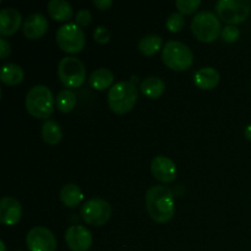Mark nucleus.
<instances>
[{
	"label": "nucleus",
	"mask_w": 251,
	"mask_h": 251,
	"mask_svg": "<svg viewBox=\"0 0 251 251\" xmlns=\"http://www.w3.org/2000/svg\"><path fill=\"white\" fill-rule=\"evenodd\" d=\"M145 205L153 221L166 223L174 216V195L168 186L153 185L146 191Z\"/></svg>",
	"instance_id": "1"
},
{
	"label": "nucleus",
	"mask_w": 251,
	"mask_h": 251,
	"mask_svg": "<svg viewBox=\"0 0 251 251\" xmlns=\"http://www.w3.org/2000/svg\"><path fill=\"white\" fill-rule=\"evenodd\" d=\"M26 109L34 118L47 119L54 110V96L49 87L36 85L26 95Z\"/></svg>",
	"instance_id": "2"
},
{
	"label": "nucleus",
	"mask_w": 251,
	"mask_h": 251,
	"mask_svg": "<svg viewBox=\"0 0 251 251\" xmlns=\"http://www.w3.org/2000/svg\"><path fill=\"white\" fill-rule=\"evenodd\" d=\"M137 100V88L131 81H120L108 92V104L113 112L125 114L134 108Z\"/></svg>",
	"instance_id": "3"
},
{
	"label": "nucleus",
	"mask_w": 251,
	"mask_h": 251,
	"mask_svg": "<svg viewBox=\"0 0 251 251\" xmlns=\"http://www.w3.org/2000/svg\"><path fill=\"white\" fill-rule=\"evenodd\" d=\"M162 60L172 70L184 71L193 65L194 53L183 42L168 41L162 49Z\"/></svg>",
	"instance_id": "4"
},
{
	"label": "nucleus",
	"mask_w": 251,
	"mask_h": 251,
	"mask_svg": "<svg viewBox=\"0 0 251 251\" xmlns=\"http://www.w3.org/2000/svg\"><path fill=\"white\" fill-rule=\"evenodd\" d=\"M191 31L194 36L201 42H212L221 34L222 27L215 12L199 11L191 21Z\"/></svg>",
	"instance_id": "5"
},
{
	"label": "nucleus",
	"mask_w": 251,
	"mask_h": 251,
	"mask_svg": "<svg viewBox=\"0 0 251 251\" xmlns=\"http://www.w3.org/2000/svg\"><path fill=\"white\" fill-rule=\"evenodd\" d=\"M58 75L65 87L77 88L85 82L86 68L78 58L65 56L59 61Z\"/></svg>",
	"instance_id": "6"
},
{
	"label": "nucleus",
	"mask_w": 251,
	"mask_h": 251,
	"mask_svg": "<svg viewBox=\"0 0 251 251\" xmlns=\"http://www.w3.org/2000/svg\"><path fill=\"white\" fill-rule=\"evenodd\" d=\"M56 42L65 53H80L85 47V33L76 22H66L56 31Z\"/></svg>",
	"instance_id": "7"
},
{
	"label": "nucleus",
	"mask_w": 251,
	"mask_h": 251,
	"mask_svg": "<svg viewBox=\"0 0 251 251\" xmlns=\"http://www.w3.org/2000/svg\"><path fill=\"white\" fill-rule=\"evenodd\" d=\"M250 7L249 0H218L215 9L223 21L229 25H237L249 16Z\"/></svg>",
	"instance_id": "8"
},
{
	"label": "nucleus",
	"mask_w": 251,
	"mask_h": 251,
	"mask_svg": "<svg viewBox=\"0 0 251 251\" xmlns=\"http://www.w3.org/2000/svg\"><path fill=\"white\" fill-rule=\"evenodd\" d=\"M112 207L109 202L102 198H92L83 203L81 216L83 221L93 227H100L109 221Z\"/></svg>",
	"instance_id": "9"
},
{
	"label": "nucleus",
	"mask_w": 251,
	"mask_h": 251,
	"mask_svg": "<svg viewBox=\"0 0 251 251\" xmlns=\"http://www.w3.org/2000/svg\"><path fill=\"white\" fill-rule=\"evenodd\" d=\"M29 251H55L56 238L51 230L46 227H33L26 237Z\"/></svg>",
	"instance_id": "10"
},
{
	"label": "nucleus",
	"mask_w": 251,
	"mask_h": 251,
	"mask_svg": "<svg viewBox=\"0 0 251 251\" xmlns=\"http://www.w3.org/2000/svg\"><path fill=\"white\" fill-rule=\"evenodd\" d=\"M65 242L73 251H87L92 245V235L83 226L74 225L66 229Z\"/></svg>",
	"instance_id": "11"
},
{
	"label": "nucleus",
	"mask_w": 251,
	"mask_h": 251,
	"mask_svg": "<svg viewBox=\"0 0 251 251\" xmlns=\"http://www.w3.org/2000/svg\"><path fill=\"white\" fill-rule=\"evenodd\" d=\"M151 172L161 183H172L176 178V163L166 156H157L152 159Z\"/></svg>",
	"instance_id": "12"
},
{
	"label": "nucleus",
	"mask_w": 251,
	"mask_h": 251,
	"mask_svg": "<svg viewBox=\"0 0 251 251\" xmlns=\"http://www.w3.org/2000/svg\"><path fill=\"white\" fill-rule=\"evenodd\" d=\"M22 215L21 203L12 196H4L0 200V221L4 225L14 226L20 221Z\"/></svg>",
	"instance_id": "13"
},
{
	"label": "nucleus",
	"mask_w": 251,
	"mask_h": 251,
	"mask_svg": "<svg viewBox=\"0 0 251 251\" xmlns=\"http://www.w3.org/2000/svg\"><path fill=\"white\" fill-rule=\"evenodd\" d=\"M47 29H48V20L41 12H34L27 16L22 26L24 34L29 39L39 38L46 33Z\"/></svg>",
	"instance_id": "14"
},
{
	"label": "nucleus",
	"mask_w": 251,
	"mask_h": 251,
	"mask_svg": "<svg viewBox=\"0 0 251 251\" xmlns=\"http://www.w3.org/2000/svg\"><path fill=\"white\" fill-rule=\"evenodd\" d=\"M21 14L14 7H4L0 11V34L2 37L14 34L21 25Z\"/></svg>",
	"instance_id": "15"
},
{
	"label": "nucleus",
	"mask_w": 251,
	"mask_h": 251,
	"mask_svg": "<svg viewBox=\"0 0 251 251\" xmlns=\"http://www.w3.org/2000/svg\"><path fill=\"white\" fill-rule=\"evenodd\" d=\"M194 83L201 90H212L220 83V73L212 66L199 69L194 74Z\"/></svg>",
	"instance_id": "16"
},
{
	"label": "nucleus",
	"mask_w": 251,
	"mask_h": 251,
	"mask_svg": "<svg viewBox=\"0 0 251 251\" xmlns=\"http://www.w3.org/2000/svg\"><path fill=\"white\" fill-rule=\"evenodd\" d=\"M140 90L149 98L156 100L164 93L166 82L158 76H149V77L144 78L142 82L140 83Z\"/></svg>",
	"instance_id": "17"
},
{
	"label": "nucleus",
	"mask_w": 251,
	"mask_h": 251,
	"mask_svg": "<svg viewBox=\"0 0 251 251\" xmlns=\"http://www.w3.org/2000/svg\"><path fill=\"white\" fill-rule=\"evenodd\" d=\"M60 200L66 207H77L81 203V201L83 200V193L80 188H78L76 184L69 183L61 188L60 194Z\"/></svg>",
	"instance_id": "18"
},
{
	"label": "nucleus",
	"mask_w": 251,
	"mask_h": 251,
	"mask_svg": "<svg viewBox=\"0 0 251 251\" xmlns=\"http://www.w3.org/2000/svg\"><path fill=\"white\" fill-rule=\"evenodd\" d=\"M47 9L49 15L56 21H65L73 16V6L66 0H50Z\"/></svg>",
	"instance_id": "19"
},
{
	"label": "nucleus",
	"mask_w": 251,
	"mask_h": 251,
	"mask_svg": "<svg viewBox=\"0 0 251 251\" xmlns=\"http://www.w3.org/2000/svg\"><path fill=\"white\" fill-rule=\"evenodd\" d=\"M113 81H114V75L109 69H96L90 75V83L95 90H105L112 85Z\"/></svg>",
	"instance_id": "20"
},
{
	"label": "nucleus",
	"mask_w": 251,
	"mask_h": 251,
	"mask_svg": "<svg viewBox=\"0 0 251 251\" xmlns=\"http://www.w3.org/2000/svg\"><path fill=\"white\" fill-rule=\"evenodd\" d=\"M0 78L4 83L10 86H15L20 83L24 78V70L20 65L15 63H7L1 66L0 70Z\"/></svg>",
	"instance_id": "21"
},
{
	"label": "nucleus",
	"mask_w": 251,
	"mask_h": 251,
	"mask_svg": "<svg viewBox=\"0 0 251 251\" xmlns=\"http://www.w3.org/2000/svg\"><path fill=\"white\" fill-rule=\"evenodd\" d=\"M162 44H163V39H162L161 36L154 33H150L140 39L139 50L141 51L144 55L152 56L162 48Z\"/></svg>",
	"instance_id": "22"
},
{
	"label": "nucleus",
	"mask_w": 251,
	"mask_h": 251,
	"mask_svg": "<svg viewBox=\"0 0 251 251\" xmlns=\"http://www.w3.org/2000/svg\"><path fill=\"white\" fill-rule=\"evenodd\" d=\"M42 137L49 145H56L63 139L61 127L55 120L48 119L42 125Z\"/></svg>",
	"instance_id": "23"
},
{
	"label": "nucleus",
	"mask_w": 251,
	"mask_h": 251,
	"mask_svg": "<svg viewBox=\"0 0 251 251\" xmlns=\"http://www.w3.org/2000/svg\"><path fill=\"white\" fill-rule=\"evenodd\" d=\"M56 107L60 112L63 113H69L76 107V103H77V97H76L75 93L73 92L69 88H64L60 92L58 93L55 98Z\"/></svg>",
	"instance_id": "24"
},
{
	"label": "nucleus",
	"mask_w": 251,
	"mask_h": 251,
	"mask_svg": "<svg viewBox=\"0 0 251 251\" xmlns=\"http://www.w3.org/2000/svg\"><path fill=\"white\" fill-rule=\"evenodd\" d=\"M184 25H185V17H184L181 12H173V14H171L166 22L167 28L171 32H173V33L180 32L183 29Z\"/></svg>",
	"instance_id": "25"
},
{
	"label": "nucleus",
	"mask_w": 251,
	"mask_h": 251,
	"mask_svg": "<svg viewBox=\"0 0 251 251\" xmlns=\"http://www.w3.org/2000/svg\"><path fill=\"white\" fill-rule=\"evenodd\" d=\"M240 31L235 25H227L222 28L221 31V37L225 42L227 43H233V42H237L239 39Z\"/></svg>",
	"instance_id": "26"
},
{
	"label": "nucleus",
	"mask_w": 251,
	"mask_h": 251,
	"mask_svg": "<svg viewBox=\"0 0 251 251\" xmlns=\"http://www.w3.org/2000/svg\"><path fill=\"white\" fill-rule=\"evenodd\" d=\"M201 5V0H176V6L181 14H193Z\"/></svg>",
	"instance_id": "27"
},
{
	"label": "nucleus",
	"mask_w": 251,
	"mask_h": 251,
	"mask_svg": "<svg viewBox=\"0 0 251 251\" xmlns=\"http://www.w3.org/2000/svg\"><path fill=\"white\" fill-rule=\"evenodd\" d=\"M93 38H95L96 42L100 44L108 43L110 41V32L108 29L107 26H97L95 28V32H93Z\"/></svg>",
	"instance_id": "28"
},
{
	"label": "nucleus",
	"mask_w": 251,
	"mask_h": 251,
	"mask_svg": "<svg viewBox=\"0 0 251 251\" xmlns=\"http://www.w3.org/2000/svg\"><path fill=\"white\" fill-rule=\"evenodd\" d=\"M92 21V14L87 9H81L76 14V24L78 26H87Z\"/></svg>",
	"instance_id": "29"
},
{
	"label": "nucleus",
	"mask_w": 251,
	"mask_h": 251,
	"mask_svg": "<svg viewBox=\"0 0 251 251\" xmlns=\"http://www.w3.org/2000/svg\"><path fill=\"white\" fill-rule=\"evenodd\" d=\"M11 53V46L5 38L0 39V58L5 59Z\"/></svg>",
	"instance_id": "30"
},
{
	"label": "nucleus",
	"mask_w": 251,
	"mask_h": 251,
	"mask_svg": "<svg viewBox=\"0 0 251 251\" xmlns=\"http://www.w3.org/2000/svg\"><path fill=\"white\" fill-rule=\"evenodd\" d=\"M112 0H93V5L100 10H107L112 6Z\"/></svg>",
	"instance_id": "31"
},
{
	"label": "nucleus",
	"mask_w": 251,
	"mask_h": 251,
	"mask_svg": "<svg viewBox=\"0 0 251 251\" xmlns=\"http://www.w3.org/2000/svg\"><path fill=\"white\" fill-rule=\"evenodd\" d=\"M244 135H245V137L249 140V141H251V123H250V124H248L247 126H245Z\"/></svg>",
	"instance_id": "32"
},
{
	"label": "nucleus",
	"mask_w": 251,
	"mask_h": 251,
	"mask_svg": "<svg viewBox=\"0 0 251 251\" xmlns=\"http://www.w3.org/2000/svg\"><path fill=\"white\" fill-rule=\"evenodd\" d=\"M0 248H1V251H6V247H5V243L2 242H0Z\"/></svg>",
	"instance_id": "33"
}]
</instances>
